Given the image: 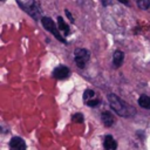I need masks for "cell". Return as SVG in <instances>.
<instances>
[{"instance_id": "1", "label": "cell", "mask_w": 150, "mask_h": 150, "mask_svg": "<svg viewBox=\"0 0 150 150\" xmlns=\"http://www.w3.org/2000/svg\"><path fill=\"white\" fill-rule=\"evenodd\" d=\"M108 101H109V104L112 108V110L116 114H118L120 116L130 117V116H134L136 114V110H135L134 107L129 105L127 102H124L122 98H120L115 94H109L108 95Z\"/></svg>"}, {"instance_id": "2", "label": "cell", "mask_w": 150, "mask_h": 150, "mask_svg": "<svg viewBox=\"0 0 150 150\" xmlns=\"http://www.w3.org/2000/svg\"><path fill=\"white\" fill-rule=\"evenodd\" d=\"M41 22H42V25H43V27L48 30V32H50L59 41H61V42H66V40L61 36V34L59 33V30H57V28H56V26H55V23L53 22V20L50 19V18H42L41 19Z\"/></svg>"}, {"instance_id": "3", "label": "cell", "mask_w": 150, "mask_h": 150, "mask_svg": "<svg viewBox=\"0 0 150 150\" xmlns=\"http://www.w3.org/2000/svg\"><path fill=\"white\" fill-rule=\"evenodd\" d=\"M89 56H90V54L87 49H82V48L76 49L75 50V62H76L77 67L83 68L86 66V63L89 61Z\"/></svg>"}, {"instance_id": "4", "label": "cell", "mask_w": 150, "mask_h": 150, "mask_svg": "<svg viewBox=\"0 0 150 150\" xmlns=\"http://www.w3.org/2000/svg\"><path fill=\"white\" fill-rule=\"evenodd\" d=\"M70 74V70L69 68H67L66 66H59L56 67L54 70H53V76L57 80H63V79H67Z\"/></svg>"}, {"instance_id": "5", "label": "cell", "mask_w": 150, "mask_h": 150, "mask_svg": "<svg viewBox=\"0 0 150 150\" xmlns=\"http://www.w3.org/2000/svg\"><path fill=\"white\" fill-rule=\"evenodd\" d=\"M9 150H26V143L21 137H13L9 142Z\"/></svg>"}, {"instance_id": "6", "label": "cell", "mask_w": 150, "mask_h": 150, "mask_svg": "<svg viewBox=\"0 0 150 150\" xmlns=\"http://www.w3.org/2000/svg\"><path fill=\"white\" fill-rule=\"evenodd\" d=\"M103 146L105 150H116L117 142L115 141V138L111 135H107V136H104V139H103Z\"/></svg>"}, {"instance_id": "7", "label": "cell", "mask_w": 150, "mask_h": 150, "mask_svg": "<svg viewBox=\"0 0 150 150\" xmlns=\"http://www.w3.org/2000/svg\"><path fill=\"white\" fill-rule=\"evenodd\" d=\"M101 117H102V122H103V124L105 127H111L115 123V121H116L115 117H114V115L110 111H103L102 115H101Z\"/></svg>"}, {"instance_id": "8", "label": "cell", "mask_w": 150, "mask_h": 150, "mask_svg": "<svg viewBox=\"0 0 150 150\" xmlns=\"http://www.w3.org/2000/svg\"><path fill=\"white\" fill-rule=\"evenodd\" d=\"M16 2L20 5V7H22L27 12H30L36 6V4H35L34 0H16Z\"/></svg>"}, {"instance_id": "9", "label": "cell", "mask_w": 150, "mask_h": 150, "mask_svg": "<svg viewBox=\"0 0 150 150\" xmlns=\"http://www.w3.org/2000/svg\"><path fill=\"white\" fill-rule=\"evenodd\" d=\"M123 60H124V54H123L121 50H116V52L114 53V56H112V63H114V66H115L116 68L120 67V66L122 64Z\"/></svg>"}, {"instance_id": "10", "label": "cell", "mask_w": 150, "mask_h": 150, "mask_svg": "<svg viewBox=\"0 0 150 150\" xmlns=\"http://www.w3.org/2000/svg\"><path fill=\"white\" fill-rule=\"evenodd\" d=\"M138 104L144 109H150V96L142 95L138 98Z\"/></svg>"}, {"instance_id": "11", "label": "cell", "mask_w": 150, "mask_h": 150, "mask_svg": "<svg viewBox=\"0 0 150 150\" xmlns=\"http://www.w3.org/2000/svg\"><path fill=\"white\" fill-rule=\"evenodd\" d=\"M94 98H96L95 97V91L94 90H90V89H87L84 91V94H83V101L87 103V102H89V101H91Z\"/></svg>"}, {"instance_id": "12", "label": "cell", "mask_w": 150, "mask_h": 150, "mask_svg": "<svg viewBox=\"0 0 150 150\" xmlns=\"http://www.w3.org/2000/svg\"><path fill=\"white\" fill-rule=\"evenodd\" d=\"M57 25H59V28H60L61 30H64V32H66V34L69 33V27H68V25H66V22L63 21V19H62L61 16L57 18Z\"/></svg>"}, {"instance_id": "13", "label": "cell", "mask_w": 150, "mask_h": 150, "mask_svg": "<svg viewBox=\"0 0 150 150\" xmlns=\"http://www.w3.org/2000/svg\"><path fill=\"white\" fill-rule=\"evenodd\" d=\"M136 2L141 9H148L150 6V0H136Z\"/></svg>"}, {"instance_id": "14", "label": "cell", "mask_w": 150, "mask_h": 150, "mask_svg": "<svg viewBox=\"0 0 150 150\" xmlns=\"http://www.w3.org/2000/svg\"><path fill=\"white\" fill-rule=\"evenodd\" d=\"M71 121H73V122H75V123H82V122H83V115H82V114H80V112H77V114L73 115Z\"/></svg>"}, {"instance_id": "15", "label": "cell", "mask_w": 150, "mask_h": 150, "mask_svg": "<svg viewBox=\"0 0 150 150\" xmlns=\"http://www.w3.org/2000/svg\"><path fill=\"white\" fill-rule=\"evenodd\" d=\"M86 104H87V105H89V107H96V105H98V104H100V100H98V98H94V100H91V101L87 102Z\"/></svg>"}, {"instance_id": "16", "label": "cell", "mask_w": 150, "mask_h": 150, "mask_svg": "<svg viewBox=\"0 0 150 150\" xmlns=\"http://www.w3.org/2000/svg\"><path fill=\"white\" fill-rule=\"evenodd\" d=\"M66 14H67V16L69 18V20H70V22H73V21H74V19H73V16H71V14L69 13V11H67V9H66Z\"/></svg>"}, {"instance_id": "17", "label": "cell", "mask_w": 150, "mask_h": 150, "mask_svg": "<svg viewBox=\"0 0 150 150\" xmlns=\"http://www.w3.org/2000/svg\"><path fill=\"white\" fill-rule=\"evenodd\" d=\"M118 1L122 4H125V5H128V2H129V0H118Z\"/></svg>"}]
</instances>
